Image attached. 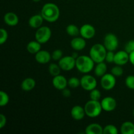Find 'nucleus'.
<instances>
[{
  "mask_svg": "<svg viewBox=\"0 0 134 134\" xmlns=\"http://www.w3.org/2000/svg\"><path fill=\"white\" fill-rule=\"evenodd\" d=\"M34 1H35V2H39V1H40L41 0H33Z\"/></svg>",
  "mask_w": 134,
  "mask_h": 134,
  "instance_id": "40",
  "label": "nucleus"
},
{
  "mask_svg": "<svg viewBox=\"0 0 134 134\" xmlns=\"http://www.w3.org/2000/svg\"><path fill=\"white\" fill-rule=\"evenodd\" d=\"M116 77L112 73H105L101 77V86L104 90H112L116 85Z\"/></svg>",
  "mask_w": 134,
  "mask_h": 134,
  "instance_id": "8",
  "label": "nucleus"
},
{
  "mask_svg": "<svg viewBox=\"0 0 134 134\" xmlns=\"http://www.w3.org/2000/svg\"><path fill=\"white\" fill-rule=\"evenodd\" d=\"M81 86L86 91H91L97 86L96 79L93 76L85 75L81 79Z\"/></svg>",
  "mask_w": 134,
  "mask_h": 134,
  "instance_id": "7",
  "label": "nucleus"
},
{
  "mask_svg": "<svg viewBox=\"0 0 134 134\" xmlns=\"http://www.w3.org/2000/svg\"><path fill=\"white\" fill-rule=\"evenodd\" d=\"M26 48L30 53L35 54L41 50V43L37 41H32L27 44Z\"/></svg>",
  "mask_w": 134,
  "mask_h": 134,
  "instance_id": "21",
  "label": "nucleus"
},
{
  "mask_svg": "<svg viewBox=\"0 0 134 134\" xmlns=\"http://www.w3.org/2000/svg\"><path fill=\"white\" fill-rule=\"evenodd\" d=\"M52 85L55 88L59 90H62L67 88V86L68 85V81L64 76L59 75L54 77L52 79Z\"/></svg>",
  "mask_w": 134,
  "mask_h": 134,
  "instance_id": "13",
  "label": "nucleus"
},
{
  "mask_svg": "<svg viewBox=\"0 0 134 134\" xmlns=\"http://www.w3.org/2000/svg\"><path fill=\"white\" fill-rule=\"evenodd\" d=\"M130 62L129 54L125 51H120L115 54L114 63L118 65H124Z\"/></svg>",
  "mask_w": 134,
  "mask_h": 134,
  "instance_id": "12",
  "label": "nucleus"
},
{
  "mask_svg": "<svg viewBox=\"0 0 134 134\" xmlns=\"http://www.w3.org/2000/svg\"><path fill=\"white\" fill-rule=\"evenodd\" d=\"M124 51H126L128 54L132 53L134 51V39L130 40L126 43L124 46Z\"/></svg>",
  "mask_w": 134,
  "mask_h": 134,
  "instance_id": "32",
  "label": "nucleus"
},
{
  "mask_svg": "<svg viewBox=\"0 0 134 134\" xmlns=\"http://www.w3.org/2000/svg\"><path fill=\"white\" fill-rule=\"evenodd\" d=\"M76 59L72 56H63L58 61V64L64 71H71L75 67Z\"/></svg>",
  "mask_w": 134,
  "mask_h": 134,
  "instance_id": "9",
  "label": "nucleus"
},
{
  "mask_svg": "<svg viewBox=\"0 0 134 134\" xmlns=\"http://www.w3.org/2000/svg\"><path fill=\"white\" fill-rule=\"evenodd\" d=\"M103 45L106 49L109 51H114L118 48L119 46V40L115 34H107L105 36L103 41Z\"/></svg>",
  "mask_w": 134,
  "mask_h": 134,
  "instance_id": "6",
  "label": "nucleus"
},
{
  "mask_svg": "<svg viewBox=\"0 0 134 134\" xmlns=\"http://www.w3.org/2000/svg\"><path fill=\"white\" fill-rule=\"evenodd\" d=\"M107 70V65L103 62L98 63L96 66L94 68V73L97 77H102L106 73Z\"/></svg>",
  "mask_w": 134,
  "mask_h": 134,
  "instance_id": "23",
  "label": "nucleus"
},
{
  "mask_svg": "<svg viewBox=\"0 0 134 134\" xmlns=\"http://www.w3.org/2000/svg\"><path fill=\"white\" fill-rule=\"evenodd\" d=\"M66 32L70 36L75 37L80 34V28L75 24H69L66 27Z\"/></svg>",
  "mask_w": 134,
  "mask_h": 134,
  "instance_id": "24",
  "label": "nucleus"
},
{
  "mask_svg": "<svg viewBox=\"0 0 134 134\" xmlns=\"http://www.w3.org/2000/svg\"><path fill=\"white\" fill-rule=\"evenodd\" d=\"M130 56V62L132 64V65H134V51L132 52V53L129 54Z\"/></svg>",
  "mask_w": 134,
  "mask_h": 134,
  "instance_id": "38",
  "label": "nucleus"
},
{
  "mask_svg": "<svg viewBox=\"0 0 134 134\" xmlns=\"http://www.w3.org/2000/svg\"><path fill=\"white\" fill-rule=\"evenodd\" d=\"M133 116H134V109H133Z\"/></svg>",
  "mask_w": 134,
  "mask_h": 134,
  "instance_id": "41",
  "label": "nucleus"
},
{
  "mask_svg": "<svg viewBox=\"0 0 134 134\" xmlns=\"http://www.w3.org/2000/svg\"><path fill=\"white\" fill-rule=\"evenodd\" d=\"M8 38V33L5 29L1 28L0 30V44H3L7 41Z\"/></svg>",
  "mask_w": 134,
  "mask_h": 134,
  "instance_id": "34",
  "label": "nucleus"
},
{
  "mask_svg": "<svg viewBox=\"0 0 134 134\" xmlns=\"http://www.w3.org/2000/svg\"><path fill=\"white\" fill-rule=\"evenodd\" d=\"M107 50L103 44L96 43L91 47L90 50V56L95 63L102 62L105 60Z\"/></svg>",
  "mask_w": 134,
  "mask_h": 134,
  "instance_id": "3",
  "label": "nucleus"
},
{
  "mask_svg": "<svg viewBox=\"0 0 134 134\" xmlns=\"http://www.w3.org/2000/svg\"><path fill=\"white\" fill-rule=\"evenodd\" d=\"M36 82L32 78H26L24 80L21 84V88L24 91H30L35 88Z\"/></svg>",
  "mask_w": 134,
  "mask_h": 134,
  "instance_id": "20",
  "label": "nucleus"
},
{
  "mask_svg": "<svg viewBox=\"0 0 134 134\" xmlns=\"http://www.w3.org/2000/svg\"><path fill=\"white\" fill-rule=\"evenodd\" d=\"M9 102V95L5 92H0V106H5L8 104Z\"/></svg>",
  "mask_w": 134,
  "mask_h": 134,
  "instance_id": "28",
  "label": "nucleus"
},
{
  "mask_svg": "<svg viewBox=\"0 0 134 134\" xmlns=\"http://www.w3.org/2000/svg\"><path fill=\"white\" fill-rule=\"evenodd\" d=\"M4 22L9 26H15L18 23V17L13 12H8L4 16Z\"/></svg>",
  "mask_w": 134,
  "mask_h": 134,
  "instance_id": "17",
  "label": "nucleus"
},
{
  "mask_svg": "<svg viewBox=\"0 0 134 134\" xmlns=\"http://www.w3.org/2000/svg\"><path fill=\"white\" fill-rule=\"evenodd\" d=\"M125 84L128 88L134 90V75H128L125 79Z\"/></svg>",
  "mask_w": 134,
  "mask_h": 134,
  "instance_id": "31",
  "label": "nucleus"
},
{
  "mask_svg": "<svg viewBox=\"0 0 134 134\" xmlns=\"http://www.w3.org/2000/svg\"><path fill=\"white\" fill-rule=\"evenodd\" d=\"M43 20H44V18H43L41 14H35V15L30 17L28 21V24L30 27L38 29L42 26Z\"/></svg>",
  "mask_w": 134,
  "mask_h": 134,
  "instance_id": "18",
  "label": "nucleus"
},
{
  "mask_svg": "<svg viewBox=\"0 0 134 134\" xmlns=\"http://www.w3.org/2000/svg\"><path fill=\"white\" fill-rule=\"evenodd\" d=\"M103 128L97 123H92L86 126L85 129L86 134H103Z\"/></svg>",
  "mask_w": 134,
  "mask_h": 134,
  "instance_id": "19",
  "label": "nucleus"
},
{
  "mask_svg": "<svg viewBox=\"0 0 134 134\" xmlns=\"http://www.w3.org/2000/svg\"><path fill=\"white\" fill-rule=\"evenodd\" d=\"M60 9L59 7L54 3H48L43 5L41 11L44 20L48 22H54L58 20L60 17Z\"/></svg>",
  "mask_w": 134,
  "mask_h": 134,
  "instance_id": "1",
  "label": "nucleus"
},
{
  "mask_svg": "<svg viewBox=\"0 0 134 134\" xmlns=\"http://www.w3.org/2000/svg\"><path fill=\"white\" fill-rule=\"evenodd\" d=\"M90 99H92V100L95 101H99L100 99L101 96V92L99 90H98V89L94 88L93 90H92L91 91H90Z\"/></svg>",
  "mask_w": 134,
  "mask_h": 134,
  "instance_id": "29",
  "label": "nucleus"
},
{
  "mask_svg": "<svg viewBox=\"0 0 134 134\" xmlns=\"http://www.w3.org/2000/svg\"><path fill=\"white\" fill-rule=\"evenodd\" d=\"M84 108L86 115L91 118L98 116L103 110L101 102H99V101H95L92 99L88 101Z\"/></svg>",
  "mask_w": 134,
  "mask_h": 134,
  "instance_id": "4",
  "label": "nucleus"
},
{
  "mask_svg": "<svg viewBox=\"0 0 134 134\" xmlns=\"http://www.w3.org/2000/svg\"><path fill=\"white\" fill-rule=\"evenodd\" d=\"M101 105H102V109L107 112L113 111L116 109V102L115 99L110 96H107L102 99L101 101Z\"/></svg>",
  "mask_w": 134,
  "mask_h": 134,
  "instance_id": "11",
  "label": "nucleus"
},
{
  "mask_svg": "<svg viewBox=\"0 0 134 134\" xmlns=\"http://www.w3.org/2000/svg\"><path fill=\"white\" fill-rule=\"evenodd\" d=\"M68 85L72 88H77L81 85V79H79L77 77H71L68 80Z\"/></svg>",
  "mask_w": 134,
  "mask_h": 134,
  "instance_id": "27",
  "label": "nucleus"
},
{
  "mask_svg": "<svg viewBox=\"0 0 134 134\" xmlns=\"http://www.w3.org/2000/svg\"><path fill=\"white\" fill-rule=\"evenodd\" d=\"M85 115V108L80 105H75L71 110V117L75 120H81L84 119Z\"/></svg>",
  "mask_w": 134,
  "mask_h": 134,
  "instance_id": "16",
  "label": "nucleus"
},
{
  "mask_svg": "<svg viewBox=\"0 0 134 134\" xmlns=\"http://www.w3.org/2000/svg\"><path fill=\"white\" fill-rule=\"evenodd\" d=\"M96 34V30L93 26L89 24L82 25L80 28V35L85 39H90L94 37Z\"/></svg>",
  "mask_w": 134,
  "mask_h": 134,
  "instance_id": "10",
  "label": "nucleus"
},
{
  "mask_svg": "<svg viewBox=\"0 0 134 134\" xmlns=\"http://www.w3.org/2000/svg\"><path fill=\"white\" fill-rule=\"evenodd\" d=\"M94 62L90 56L82 55L79 56L76 59L75 67L79 71L82 73L87 74L92 71L94 66Z\"/></svg>",
  "mask_w": 134,
  "mask_h": 134,
  "instance_id": "2",
  "label": "nucleus"
},
{
  "mask_svg": "<svg viewBox=\"0 0 134 134\" xmlns=\"http://www.w3.org/2000/svg\"><path fill=\"white\" fill-rule=\"evenodd\" d=\"M72 56H73V58H75V59H77V58L79 57V56H78V54L77 53V52H73V54H72V55H71Z\"/></svg>",
  "mask_w": 134,
  "mask_h": 134,
  "instance_id": "39",
  "label": "nucleus"
},
{
  "mask_svg": "<svg viewBox=\"0 0 134 134\" xmlns=\"http://www.w3.org/2000/svg\"><path fill=\"white\" fill-rule=\"evenodd\" d=\"M52 58L51 54L47 51L41 50L40 51L35 54V59L37 62L41 64H45L49 62Z\"/></svg>",
  "mask_w": 134,
  "mask_h": 134,
  "instance_id": "14",
  "label": "nucleus"
},
{
  "mask_svg": "<svg viewBox=\"0 0 134 134\" xmlns=\"http://www.w3.org/2000/svg\"><path fill=\"white\" fill-rule=\"evenodd\" d=\"M115 54L113 51H107L105 56V61L107 63H114V59H115Z\"/></svg>",
  "mask_w": 134,
  "mask_h": 134,
  "instance_id": "35",
  "label": "nucleus"
},
{
  "mask_svg": "<svg viewBox=\"0 0 134 134\" xmlns=\"http://www.w3.org/2000/svg\"><path fill=\"white\" fill-rule=\"evenodd\" d=\"M123 73H124V70L120 65H116V66L113 67L111 69V73L115 77H120L122 75Z\"/></svg>",
  "mask_w": 134,
  "mask_h": 134,
  "instance_id": "30",
  "label": "nucleus"
},
{
  "mask_svg": "<svg viewBox=\"0 0 134 134\" xmlns=\"http://www.w3.org/2000/svg\"><path fill=\"white\" fill-rule=\"evenodd\" d=\"M119 131H118L117 128L115 126L112 125V124H109L103 128V134H118Z\"/></svg>",
  "mask_w": 134,
  "mask_h": 134,
  "instance_id": "26",
  "label": "nucleus"
},
{
  "mask_svg": "<svg viewBox=\"0 0 134 134\" xmlns=\"http://www.w3.org/2000/svg\"><path fill=\"white\" fill-rule=\"evenodd\" d=\"M62 95L66 97V98H68V97H69L71 96L70 90L67 88H65L64 90H62Z\"/></svg>",
  "mask_w": 134,
  "mask_h": 134,
  "instance_id": "37",
  "label": "nucleus"
},
{
  "mask_svg": "<svg viewBox=\"0 0 134 134\" xmlns=\"http://www.w3.org/2000/svg\"><path fill=\"white\" fill-rule=\"evenodd\" d=\"M52 35V31L50 27L47 26H41L35 32V40L41 44L46 43L50 40Z\"/></svg>",
  "mask_w": 134,
  "mask_h": 134,
  "instance_id": "5",
  "label": "nucleus"
},
{
  "mask_svg": "<svg viewBox=\"0 0 134 134\" xmlns=\"http://www.w3.org/2000/svg\"><path fill=\"white\" fill-rule=\"evenodd\" d=\"M52 58L55 61H59L63 57V52L60 49H56L51 54Z\"/></svg>",
  "mask_w": 134,
  "mask_h": 134,
  "instance_id": "33",
  "label": "nucleus"
},
{
  "mask_svg": "<svg viewBox=\"0 0 134 134\" xmlns=\"http://www.w3.org/2000/svg\"><path fill=\"white\" fill-rule=\"evenodd\" d=\"M120 132L122 134H134V124L130 121L123 122L120 127Z\"/></svg>",
  "mask_w": 134,
  "mask_h": 134,
  "instance_id": "22",
  "label": "nucleus"
},
{
  "mask_svg": "<svg viewBox=\"0 0 134 134\" xmlns=\"http://www.w3.org/2000/svg\"><path fill=\"white\" fill-rule=\"evenodd\" d=\"M7 123V118L3 114L0 115V128H3Z\"/></svg>",
  "mask_w": 134,
  "mask_h": 134,
  "instance_id": "36",
  "label": "nucleus"
},
{
  "mask_svg": "<svg viewBox=\"0 0 134 134\" xmlns=\"http://www.w3.org/2000/svg\"><path fill=\"white\" fill-rule=\"evenodd\" d=\"M86 42L85 38H83L82 37H79L77 36L73 37V39L71 41V47L75 51H82L86 47Z\"/></svg>",
  "mask_w": 134,
  "mask_h": 134,
  "instance_id": "15",
  "label": "nucleus"
},
{
  "mask_svg": "<svg viewBox=\"0 0 134 134\" xmlns=\"http://www.w3.org/2000/svg\"><path fill=\"white\" fill-rule=\"evenodd\" d=\"M61 69H62L60 65H59V64H54V63L51 64L48 66V71H49L50 74L53 76V77L60 75Z\"/></svg>",
  "mask_w": 134,
  "mask_h": 134,
  "instance_id": "25",
  "label": "nucleus"
}]
</instances>
